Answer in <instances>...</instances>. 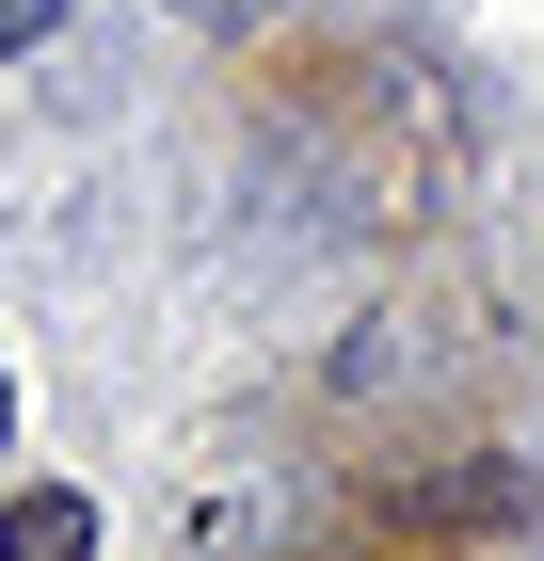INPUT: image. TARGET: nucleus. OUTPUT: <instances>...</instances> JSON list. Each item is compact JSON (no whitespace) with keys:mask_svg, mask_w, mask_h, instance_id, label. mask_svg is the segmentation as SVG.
Instances as JSON below:
<instances>
[{"mask_svg":"<svg viewBox=\"0 0 544 561\" xmlns=\"http://www.w3.org/2000/svg\"><path fill=\"white\" fill-rule=\"evenodd\" d=\"M65 33V0H0V65H16V48H48Z\"/></svg>","mask_w":544,"mask_h":561,"instance_id":"2","label":"nucleus"},{"mask_svg":"<svg viewBox=\"0 0 544 561\" xmlns=\"http://www.w3.org/2000/svg\"><path fill=\"white\" fill-rule=\"evenodd\" d=\"M0 433H16V386H0Z\"/></svg>","mask_w":544,"mask_h":561,"instance_id":"3","label":"nucleus"},{"mask_svg":"<svg viewBox=\"0 0 544 561\" xmlns=\"http://www.w3.org/2000/svg\"><path fill=\"white\" fill-rule=\"evenodd\" d=\"M0 561H96V497H65V481L16 497V514H0Z\"/></svg>","mask_w":544,"mask_h":561,"instance_id":"1","label":"nucleus"}]
</instances>
